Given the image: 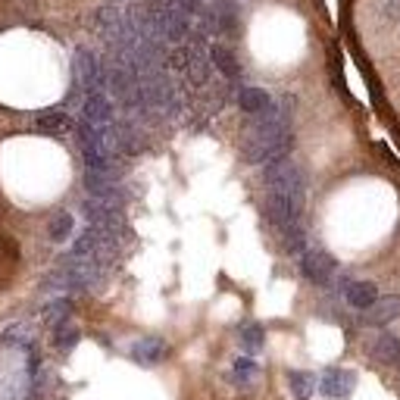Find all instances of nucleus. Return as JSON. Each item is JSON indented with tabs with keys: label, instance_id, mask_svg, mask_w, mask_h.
I'll list each match as a JSON object with an SVG mask.
<instances>
[{
	"label": "nucleus",
	"instance_id": "obj_1",
	"mask_svg": "<svg viewBox=\"0 0 400 400\" xmlns=\"http://www.w3.org/2000/svg\"><path fill=\"white\" fill-rule=\"evenodd\" d=\"M334 269H338V263H334V257L325 250H313L301 260V272L307 275L313 285H329Z\"/></svg>",
	"mask_w": 400,
	"mask_h": 400
},
{
	"label": "nucleus",
	"instance_id": "obj_2",
	"mask_svg": "<svg viewBox=\"0 0 400 400\" xmlns=\"http://www.w3.org/2000/svg\"><path fill=\"white\" fill-rule=\"evenodd\" d=\"M322 394L332 397V400H344L353 394L356 388V372H351V369H329V372L322 375Z\"/></svg>",
	"mask_w": 400,
	"mask_h": 400
},
{
	"label": "nucleus",
	"instance_id": "obj_3",
	"mask_svg": "<svg viewBox=\"0 0 400 400\" xmlns=\"http://www.w3.org/2000/svg\"><path fill=\"white\" fill-rule=\"evenodd\" d=\"M397 316H400V294H391V297H378L372 307L366 310L363 322H366V325H375V329H382V325L394 322Z\"/></svg>",
	"mask_w": 400,
	"mask_h": 400
},
{
	"label": "nucleus",
	"instance_id": "obj_4",
	"mask_svg": "<svg viewBox=\"0 0 400 400\" xmlns=\"http://www.w3.org/2000/svg\"><path fill=\"white\" fill-rule=\"evenodd\" d=\"M344 301L351 303L353 310L366 313V310L378 301V288L372 285V281H347V288H344Z\"/></svg>",
	"mask_w": 400,
	"mask_h": 400
},
{
	"label": "nucleus",
	"instance_id": "obj_5",
	"mask_svg": "<svg viewBox=\"0 0 400 400\" xmlns=\"http://www.w3.org/2000/svg\"><path fill=\"white\" fill-rule=\"evenodd\" d=\"M372 353H375L382 363H400V341H397L391 332L375 334V341H372Z\"/></svg>",
	"mask_w": 400,
	"mask_h": 400
},
{
	"label": "nucleus",
	"instance_id": "obj_6",
	"mask_svg": "<svg viewBox=\"0 0 400 400\" xmlns=\"http://www.w3.org/2000/svg\"><path fill=\"white\" fill-rule=\"evenodd\" d=\"M241 107L247 113H266L269 110V94L260 88H244L241 91Z\"/></svg>",
	"mask_w": 400,
	"mask_h": 400
},
{
	"label": "nucleus",
	"instance_id": "obj_7",
	"mask_svg": "<svg viewBox=\"0 0 400 400\" xmlns=\"http://www.w3.org/2000/svg\"><path fill=\"white\" fill-rule=\"evenodd\" d=\"M135 356L141 363H157V360H163V341H144V344H138L135 347Z\"/></svg>",
	"mask_w": 400,
	"mask_h": 400
},
{
	"label": "nucleus",
	"instance_id": "obj_8",
	"mask_svg": "<svg viewBox=\"0 0 400 400\" xmlns=\"http://www.w3.org/2000/svg\"><path fill=\"white\" fill-rule=\"evenodd\" d=\"M313 384H316V382H313L310 372H294V375H291V388L297 391V397H310Z\"/></svg>",
	"mask_w": 400,
	"mask_h": 400
},
{
	"label": "nucleus",
	"instance_id": "obj_9",
	"mask_svg": "<svg viewBox=\"0 0 400 400\" xmlns=\"http://www.w3.org/2000/svg\"><path fill=\"white\" fill-rule=\"evenodd\" d=\"M244 344H247V351H257L260 344H263V329H260V325H250V329H247L244 334Z\"/></svg>",
	"mask_w": 400,
	"mask_h": 400
},
{
	"label": "nucleus",
	"instance_id": "obj_10",
	"mask_svg": "<svg viewBox=\"0 0 400 400\" xmlns=\"http://www.w3.org/2000/svg\"><path fill=\"white\" fill-rule=\"evenodd\" d=\"M382 16L388 19V23H400V0H384Z\"/></svg>",
	"mask_w": 400,
	"mask_h": 400
}]
</instances>
